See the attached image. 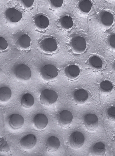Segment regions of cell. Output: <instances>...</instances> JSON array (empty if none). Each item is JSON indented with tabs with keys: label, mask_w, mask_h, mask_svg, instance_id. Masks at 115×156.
I'll list each match as a JSON object with an SVG mask.
<instances>
[{
	"label": "cell",
	"mask_w": 115,
	"mask_h": 156,
	"mask_svg": "<svg viewBox=\"0 0 115 156\" xmlns=\"http://www.w3.org/2000/svg\"><path fill=\"white\" fill-rule=\"evenodd\" d=\"M13 72L17 79L23 80L30 79L32 74L29 66L23 64H18L15 66L13 69Z\"/></svg>",
	"instance_id": "obj_1"
},
{
	"label": "cell",
	"mask_w": 115,
	"mask_h": 156,
	"mask_svg": "<svg viewBox=\"0 0 115 156\" xmlns=\"http://www.w3.org/2000/svg\"><path fill=\"white\" fill-rule=\"evenodd\" d=\"M40 74L42 78L46 81H49L55 79L58 74L57 68L51 64H46L41 68Z\"/></svg>",
	"instance_id": "obj_2"
},
{
	"label": "cell",
	"mask_w": 115,
	"mask_h": 156,
	"mask_svg": "<svg viewBox=\"0 0 115 156\" xmlns=\"http://www.w3.org/2000/svg\"><path fill=\"white\" fill-rule=\"evenodd\" d=\"M85 141V137L81 132L76 131L72 133L70 135L68 143L71 148L77 149L83 145Z\"/></svg>",
	"instance_id": "obj_3"
},
{
	"label": "cell",
	"mask_w": 115,
	"mask_h": 156,
	"mask_svg": "<svg viewBox=\"0 0 115 156\" xmlns=\"http://www.w3.org/2000/svg\"><path fill=\"white\" fill-rule=\"evenodd\" d=\"M58 98V95L55 91L45 89L41 91L40 96V100L43 104L50 105L55 103Z\"/></svg>",
	"instance_id": "obj_4"
},
{
	"label": "cell",
	"mask_w": 115,
	"mask_h": 156,
	"mask_svg": "<svg viewBox=\"0 0 115 156\" xmlns=\"http://www.w3.org/2000/svg\"><path fill=\"white\" fill-rule=\"evenodd\" d=\"M70 45L72 49L78 53L84 52L87 47L85 38L82 36L78 35L74 36L72 38Z\"/></svg>",
	"instance_id": "obj_5"
},
{
	"label": "cell",
	"mask_w": 115,
	"mask_h": 156,
	"mask_svg": "<svg viewBox=\"0 0 115 156\" xmlns=\"http://www.w3.org/2000/svg\"><path fill=\"white\" fill-rule=\"evenodd\" d=\"M39 46L41 50L48 53L55 52L58 47L56 40L51 37H47L42 39L40 42Z\"/></svg>",
	"instance_id": "obj_6"
},
{
	"label": "cell",
	"mask_w": 115,
	"mask_h": 156,
	"mask_svg": "<svg viewBox=\"0 0 115 156\" xmlns=\"http://www.w3.org/2000/svg\"><path fill=\"white\" fill-rule=\"evenodd\" d=\"M83 122L86 128L89 131H93L97 128L99 120L97 116L93 113H88L84 117Z\"/></svg>",
	"instance_id": "obj_7"
},
{
	"label": "cell",
	"mask_w": 115,
	"mask_h": 156,
	"mask_svg": "<svg viewBox=\"0 0 115 156\" xmlns=\"http://www.w3.org/2000/svg\"><path fill=\"white\" fill-rule=\"evenodd\" d=\"M73 119V115L70 111L64 110L61 111L58 117V124L62 128H68L71 123Z\"/></svg>",
	"instance_id": "obj_8"
},
{
	"label": "cell",
	"mask_w": 115,
	"mask_h": 156,
	"mask_svg": "<svg viewBox=\"0 0 115 156\" xmlns=\"http://www.w3.org/2000/svg\"><path fill=\"white\" fill-rule=\"evenodd\" d=\"M37 139L32 134H28L22 137L20 140L21 147L26 149L32 148L36 144Z\"/></svg>",
	"instance_id": "obj_9"
},
{
	"label": "cell",
	"mask_w": 115,
	"mask_h": 156,
	"mask_svg": "<svg viewBox=\"0 0 115 156\" xmlns=\"http://www.w3.org/2000/svg\"><path fill=\"white\" fill-rule=\"evenodd\" d=\"M5 15L6 19L12 23H17L22 18L23 15L21 12L14 8H9L7 9Z\"/></svg>",
	"instance_id": "obj_10"
},
{
	"label": "cell",
	"mask_w": 115,
	"mask_h": 156,
	"mask_svg": "<svg viewBox=\"0 0 115 156\" xmlns=\"http://www.w3.org/2000/svg\"><path fill=\"white\" fill-rule=\"evenodd\" d=\"M74 101L77 104L81 105L85 103L88 98V94L85 90L79 88L75 90L73 95Z\"/></svg>",
	"instance_id": "obj_11"
},
{
	"label": "cell",
	"mask_w": 115,
	"mask_h": 156,
	"mask_svg": "<svg viewBox=\"0 0 115 156\" xmlns=\"http://www.w3.org/2000/svg\"><path fill=\"white\" fill-rule=\"evenodd\" d=\"M99 19L101 23L106 27L111 26L114 20V16L112 13L105 10H102L99 13Z\"/></svg>",
	"instance_id": "obj_12"
},
{
	"label": "cell",
	"mask_w": 115,
	"mask_h": 156,
	"mask_svg": "<svg viewBox=\"0 0 115 156\" xmlns=\"http://www.w3.org/2000/svg\"><path fill=\"white\" fill-rule=\"evenodd\" d=\"M24 123L23 118L18 114L11 115L9 118V123L11 127L14 129L21 128Z\"/></svg>",
	"instance_id": "obj_13"
},
{
	"label": "cell",
	"mask_w": 115,
	"mask_h": 156,
	"mask_svg": "<svg viewBox=\"0 0 115 156\" xmlns=\"http://www.w3.org/2000/svg\"><path fill=\"white\" fill-rule=\"evenodd\" d=\"M48 119L47 116L42 113H39L34 116L33 119V122L34 126L38 129L42 130L47 126Z\"/></svg>",
	"instance_id": "obj_14"
},
{
	"label": "cell",
	"mask_w": 115,
	"mask_h": 156,
	"mask_svg": "<svg viewBox=\"0 0 115 156\" xmlns=\"http://www.w3.org/2000/svg\"><path fill=\"white\" fill-rule=\"evenodd\" d=\"M106 152V148L104 143L98 142L93 144L89 150V154L92 156H104Z\"/></svg>",
	"instance_id": "obj_15"
},
{
	"label": "cell",
	"mask_w": 115,
	"mask_h": 156,
	"mask_svg": "<svg viewBox=\"0 0 115 156\" xmlns=\"http://www.w3.org/2000/svg\"><path fill=\"white\" fill-rule=\"evenodd\" d=\"M46 149L48 152H53L57 151L60 146L59 139L54 136L49 137L46 143Z\"/></svg>",
	"instance_id": "obj_16"
},
{
	"label": "cell",
	"mask_w": 115,
	"mask_h": 156,
	"mask_svg": "<svg viewBox=\"0 0 115 156\" xmlns=\"http://www.w3.org/2000/svg\"><path fill=\"white\" fill-rule=\"evenodd\" d=\"M34 21L35 26L39 29H45L49 25V22L48 18L41 14L36 15L34 18Z\"/></svg>",
	"instance_id": "obj_17"
},
{
	"label": "cell",
	"mask_w": 115,
	"mask_h": 156,
	"mask_svg": "<svg viewBox=\"0 0 115 156\" xmlns=\"http://www.w3.org/2000/svg\"><path fill=\"white\" fill-rule=\"evenodd\" d=\"M80 72L79 67L74 64L70 65L67 66L64 70L66 76L70 79H74L77 77L79 75Z\"/></svg>",
	"instance_id": "obj_18"
},
{
	"label": "cell",
	"mask_w": 115,
	"mask_h": 156,
	"mask_svg": "<svg viewBox=\"0 0 115 156\" xmlns=\"http://www.w3.org/2000/svg\"><path fill=\"white\" fill-rule=\"evenodd\" d=\"M60 26L65 30H68L72 27L74 22L72 18L68 15H65L61 17L59 20Z\"/></svg>",
	"instance_id": "obj_19"
},
{
	"label": "cell",
	"mask_w": 115,
	"mask_h": 156,
	"mask_svg": "<svg viewBox=\"0 0 115 156\" xmlns=\"http://www.w3.org/2000/svg\"><path fill=\"white\" fill-rule=\"evenodd\" d=\"M34 103V98L33 95L30 93H26L22 97L20 104L21 105L25 108L31 107Z\"/></svg>",
	"instance_id": "obj_20"
},
{
	"label": "cell",
	"mask_w": 115,
	"mask_h": 156,
	"mask_svg": "<svg viewBox=\"0 0 115 156\" xmlns=\"http://www.w3.org/2000/svg\"><path fill=\"white\" fill-rule=\"evenodd\" d=\"M18 46L21 48L26 49L29 48L31 44L30 36L27 34H23L18 38L17 42Z\"/></svg>",
	"instance_id": "obj_21"
},
{
	"label": "cell",
	"mask_w": 115,
	"mask_h": 156,
	"mask_svg": "<svg viewBox=\"0 0 115 156\" xmlns=\"http://www.w3.org/2000/svg\"><path fill=\"white\" fill-rule=\"evenodd\" d=\"M88 64L92 67L97 69H101L103 66V62L99 56L94 55L89 59Z\"/></svg>",
	"instance_id": "obj_22"
},
{
	"label": "cell",
	"mask_w": 115,
	"mask_h": 156,
	"mask_svg": "<svg viewBox=\"0 0 115 156\" xmlns=\"http://www.w3.org/2000/svg\"><path fill=\"white\" fill-rule=\"evenodd\" d=\"M11 95V90L8 87L4 86L0 88V100L1 101H7L10 98Z\"/></svg>",
	"instance_id": "obj_23"
},
{
	"label": "cell",
	"mask_w": 115,
	"mask_h": 156,
	"mask_svg": "<svg viewBox=\"0 0 115 156\" xmlns=\"http://www.w3.org/2000/svg\"><path fill=\"white\" fill-rule=\"evenodd\" d=\"M78 8L84 13L90 12L92 7V4L90 0H80L78 4Z\"/></svg>",
	"instance_id": "obj_24"
},
{
	"label": "cell",
	"mask_w": 115,
	"mask_h": 156,
	"mask_svg": "<svg viewBox=\"0 0 115 156\" xmlns=\"http://www.w3.org/2000/svg\"><path fill=\"white\" fill-rule=\"evenodd\" d=\"M113 85L110 80H103L101 82L99 85V89L102 92L108 93L110 92L113 89Z\"/></svg>",
	"instance_id": "obj_25"
},
{
	"label": "cell",
	"mask_w": 115,
	"mask_h": 156,
	"mask_svg": "<svg viewBox=\"0 0 115 156\" xmlns=\"http://www.w3.org/2000/svg\"><path fill=\"white\" fill-rule=\"evenodd\" d=\"M106 115L109 119L115 122V106L111 107L107 109Z\"/></svg>",
	"instance_id": "obj_26"
},
{
	"label": "cell",
	"mask_w": 115,
	"mask_h": 156,
	"mask_svg": "<svg viewBox=\"0 0 115 156\" xmlns=\"http://www.w3.org/2000/svg\"><path fill=\"white\" fill-rule=\"evenodd\" d=\"M107 43L110 48L115 50V33H113L109 36Z\"/></svg>",
	"instance_id": "obj_27"
},
{
	"label": "cell",
	"mask_w": 115,
	"mask_h": 156,
	"mask_svg": "<svg viewBox=\"0 0 115 156\" xmlns=\"http://www.w3.org/2000/svg\"><path fill=\"white\" fill-rule=\"evenodd\" d=\"M10 150V148L7 142L2 137L0 140V151L1 152H6Z\"/></svg>",
	"instance_id": "obj_28"
},
{
	"label": "cell",
	"mask_w": 115,
	"mask_h": 156,
	"mask_svg": "<svg viewBox=\"0 0 115 156\" xmlns=\"http://www.w3.org/2000/svg\"><path fill=\"white\" fill-rule=\"evenodd\" d=\"M8 44L7 41L3 37H0V50L3 51L5 50L8 47Z\"/></svg>",
	"instance_id": "obj_29"
},
{
	"label": "cell",
	"mask_w": 115,
	"mask_h": 156,
	"mask_svg": "<svg viewBox=\"0 0 115 156\" xmlns=\"http://www.w3.org/2000/svg\"><path fill=\"white\" fill-rule=\"evenodd\" d=\"M52 6L56 8L61 7L63 2L64 0H49Z\"/></svg>",
	"instance_id": "obj_30"
},
{
	"label": "cell",
	"mask_w": 115,
	"mask_h": 156,
	"mask_svg": "<svg viewBox=\"0 0 115 156\" xmlns=\"http://www.w3.org/2000/svg\"><path fill=\"white\" fill-rule=\"evenodd\" d=\"M21 3L25 7L29 8L33 5L34 0H19Z\"/></svg>",
	"instance_id": "obj_31"
},
{
	"label": "cell",
	"mask_w": 115,
	"mask_h": 156,
	"mask_svg": "<svg viewBox=\"0 0 115 156\" xmlns=\"http://www.w3.org/2000/svg\"><path fill=\"white\" fill-rule=\"evenodd\" d=\"M112 68L114 72H115V61L113 63L112 65Z\"/></svg>",
	"instance_id": "obj_32"
},
{
	"label": "cell",
	"mask_w": 115,
	"mask_h": 156,
	"mask_svg": "<svg viewBox=\"0 0 115 156\" xmlns=\"http://www.w3.org/2000/svg\"></svg>",
	"instance_id": "obj_33"
}]
</instances>
